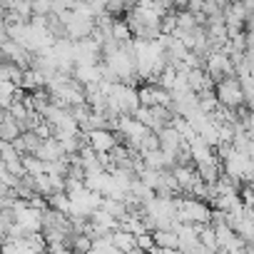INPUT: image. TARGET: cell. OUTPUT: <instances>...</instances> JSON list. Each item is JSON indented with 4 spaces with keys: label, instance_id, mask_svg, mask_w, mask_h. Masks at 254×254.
Masks as SVG:
<instances>
[{
    "label": "cell",
    "instance_id": "obj_1",
    "mask_svg": "<svg viewBox=\"0 0 254 254\" xmlns=\"http://www.w3.org/2000/svg\"><path fill=\"white\" fill-rule=\"evenodd\" d=\"M212 92H214L217 102L227 110H237V107L244 105V95H242V87H239L237 77H219L214 82Z\"/></svg>",
    "mask_w": 254,
    "mask_h": 254
},
{
    "label": "cell",
    "instance_id": "obj_2",
    "mask_svg": "<svg viewBox=\"0 0 254 254\" xmlns=\"http://www.w3.org/2000/svg\"><path fill=\"white\" fill-rule=\"evenodd\" d=\"M204 72L217 82L219 77H234V65L222 50H209L204 55Z\"/></svg>",
    "mask_w": 254,
    "mask_h": 254
},
{
    "label": "cell",
    "instance_id": "obj_3",
    "mask_svg": "<svg viewBox=\"0 0 254 254\" xmlns=\"http://www.w3.org/2000/svg\"><path fill=\"white\" fill-rule=\"evenodd\" d=\"M80 135H82L85 145L95 152H110L120 142L117 132H112V130H87V132H80Z\"/></svg>",
    "mask_w": 254,
    "mask_h": 254
},
{
    "label": "cell",
    "instance_id": "obj_4",
    "mask_svg": "<svg viewBox=\"0 0 254 254\" xmlns=\"http://www.w3.org/2000/svg\"><path fill=\"white\" fill-rule=\"evenodd\" d=\"M35 157L43 160V162H58V160H63L65 155H63L60 142H58L55 137H48V140H40V145H38V150H35Z\"/></svg>",
    "mask_w": 254,
    "mask_h": 254
},
{
    "label": "cell",
    "instance_id": "obj_5",
    "mask_svg": "<svg viewBox=\"0 0 254 254\" xmlns=\"http://www.w3.org/2000/svg\"><path fill=\"white\" fill-rule=\"evenodd\" d=\"M107 237H110V244H112L120 254H127V252L135 249V234L125 232V229H115V232H110Z\"/></svg>",
    "mask_w": 254,
    "mask_h": 254
},
{
    "label": "cell",
    "instance_id": "obj_6",
    "mask_svg": "<svg viewBox=\"0 0 254 254\" xmlns=\"http://www.w3.org/2000/svg\"><path fill=\"white\" fill-rule=\"evenodd\" d=\"M20 132H23V127H20V122H15L8 112H5V117L0 120V140H5V142H13L15 137H20Z\"/></svg>",
    "mask_w": 254,
    "mask_h": 254
},
{
    "label": "cell",
    "instance_id": "obj_7",
    "mask_svg": "<svg viewBox=\"0 0 254 254\" xmlns=\"http://www.w3.org/2000/svg\"><path fill=\"white\" fill-rule=\"evenodd\" d=\"M110 38H112L115 43H120V45H125V43L132 40V33H130V28H127V23H125L122 18H115V20H112Z\"/></svg>",
    "mask_w": 254,
    "mask_h": 254
},
{
    "label": "cell",
    "instance_id": "obj_8",
    "mask_svg": "<svg viewBox=\"0 0 254 254\" xmlns=\"http://www.w3.org/2000/svg\"><path fill=\"white\" fill-rule=\"evenodd\" d=\"M152 242L155 247H162V249H177V234L172 229H155Z\"/></svg>",
    "mask_w": 254,
    "mask_h": 254
}]
</instances>
